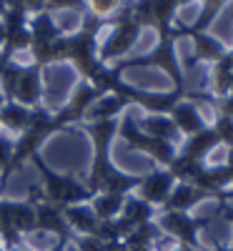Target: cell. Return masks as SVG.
<instances>
[{"label": "cell", "instance_id": "cell-1", "mask_svg": "<svg viewBox=\"0 0 233 251\" xmlns=\"http://www.w3.org/2000/svg\"><path fill=\"white\" fill-rule=\"evenodd\" d=\"M118 136H120L125 143H128L131 149L143 151L145 156H151L153 161L163 163L165 169H168V166H171V161L176 158V146H173V143H168V141H163V138H156V136L143 133L138 126H136L133 118H125L123 126H118Z\"/></svg>", "mask_w": 233, "mask_h": 251}, {"label": "cell", "instance_id": "cell-2", "mask_svg": "<svg viewBox=\"0 0 233 251\" xmlns=\"http://www.w3.org/2000/svg\"><path fill=\"white\" fill-rule=\"evenodd\" d=\"M208 221L210 219H193V216H188V211H163L158 216V228L165 231L168 236H173L178 244L201 249L198 231L203 226H208Z\"/></svg>", "mask_w": 233, "mask_h": 251}, {"label": "cell", "instance_id": "cell-3", "mask_svg": "<svg viewBox=\"0 0 233 251\" xmlns=\"http://www.w3.org/2000/svg\"><path fill=\"white\" fill-rule=\"evenodd\" d=\"M176 186V178L173 174L168 169H156L153 174H148L140 178L138 183V199H143L145 203H151L153 208L156 206H163L168 201V196H171Z\"/></svg>", "mask_w": 233, "mask_h": 251}, {"label": "cell", "instance_id": "cell-4", "mask_svg": "<svg viewBox=\"0 0 233 251\" xmlns=\"http://www.w3.org/2000/svg\"><path fill=\"white\" fill-rule=\"evenodd\" d=\"M35 228L38 231H48V234H58L60 239H70V226L63 216V208L50 203V201H43L40 206H35Z\"/></svg>", "mask_w": 233, "mask_h": 251}, {"label": "cell", "instance_id": "cell-5", "mask_svg": "<svg viewBox=\"0 0 233 251\" xmlns=\"http://www.w3.org/2000/svg\"><path fill=\"white\" fill-rule=\"evenodd\" d=\"M168 116H171V121L176 123L178 133H183V136H193V133L206 128L203 113L196 108V103H190V100H178Z\"/></svg>", "mask_w": 233, "mask_h": 251}, {"label": "cell", "instance_id": "cell-6", "mask_svg": "<svg viewBox=\"0 0 233 251\" xmlns=\"http://www.w3.org/2000/svg\"><path fill=\"white\" fill-rule=\"evenodd\" d=\"M218 146H221V141H218L216 131L206 126L203 131H198V133H193V136H188V138H186V143H183V149H181L178 156L196 158V161H206L210 153L218 149Z\"/></svg>", "mask_w": 233, "mask_h": 251}, {"label": "cell", "instance_id": "cell-7", "mask_svg": "<svg viewBox=\"0 0 233 251\" xmlns=\"http://www.w3.org/2000/svg\"><path fill=\"white\" fill-rule=\"evenodd\" d=\"M203 199H208V194L203 188H198L193 183H176L168 201L163 203V211H190V208L198 206Z\"/></svg>", "mask_w": 233, "mask_h": 251}, {"label": "cell", "instance_id": "cell-8", "mask_svg": "<svg viewBox=\"0 0 233 251\" xmlns=\"http://www.w3.org/2000/svg\"><path fill=\"white\" fill-rule=\"evenodd\" d=\"M63 216H66L68 226H70V231H78L83 236H93L95 234V228H98V216L91 206H63Z\"/></svg>", "mask_w": 233, "mask_h": 251}, {"label": "cell", "instance_id": "cell-9", "mask_svg": "<svg viewBox=\"0 0 233 251\" xmlns=\"http://www.w3.org/2000/svg\"><path fill=\"white\" fill-rule=\"evenodd\" d=\"M138 30H140V25H138V20H133V18H125L123 23H120V28L111 35V40H108V46H105V55H120V53H125L133 43H136V38H138Z\"/></svg>", "mask_w": 233, "mask_h": 251}, {"label": "cell", "instance_id": "cell-10", "mask_svg": "<svg viewBox=\"0 0 233 251\" xmlns=\"http://www.w3.org/2000/svg\"><path fill=\"white\" fill-rule=\"evenodd\" d=\"M138 128L148 136H156V138H163L168 143H176L178 141V128H176V123L171 121V116H148L143 118L140 123H136Z\"/></svg>", "mask_w": 233, "mask_h": 251}, {"label": "cell", "instance_id": "cell-11", "mask_svg": "<svg viewBox=\"0 0 233 251\" xmlns=\"http://www.w3.org/2000/svg\"><path fill=\"white\" fill-rule=\"evenodd\" d=\"M120 219H123L125 226H128L131 231H133L136 226H143V224H148V221H153V206L145 203V201L138 199V196L125 199L123 211H120Z\"/></svg>", "mask_w": 233, "mask_h": 251}, {"label": "cell", "instance_id": "cell-12", "mask_svg": "<svg viewBox=\"0 0 233 251\" xmlns=\"http://www.w3.org/2000/svg\"><path fill=\"white\" fill-rule=\"evenodd\" d=\"M123 203H125V196L123 194H95L91 208L95 211L98 221H111V219H118L120 216Z\"/></svg>", "mask_w": 233, "mask_h": 251}, {"label": "cell", "instance_id": "cell-13", "mask_svg": "<svg viewBox=\"0 0 233 251\" xmlns=\"http://www.w3.org/2000/svg\"><path fill=\"white\" fill-rule=\"evenodd\" d=\"M193 35V43H196V60H221L226 55V48L218 43L216 38L206 35L203 30H188Z\"/></svg>", "mask_w": 233, "mask_h": 251}, {"label": "cell", "instance_id": "cell-14", "mask_svg": "<svg viewBox=\"0 0 233 251\" xmlns=\"http://www.w3.org/2000/svg\"><path fill=\"white\" fill-rule=\"evenodd\" d=\"M33 121V113L25 106H18V103H8V106L0 111V123L10 131H20L23 133Z\"/></svg>", "mask_w": 233, "mask_h": 251}, {"label": "cell", "instance_id": "cell-15", "mask_svg": "<svg viewBox=\"0 0 233 251\" xmlns=\"http://www.w3.org/2000/svg\"><path fill=\"white\" fill-rule=\"evenodd\" d=\"M125 103H128V100L120 98V96H103V98H98L93 103L88 113H91L93 121H113Z\"/></svg>", "mask_w": 233, "mask_h": 251}, {"label": "cell", "instance_id": "cell-16", "mask_svg": "<svg viewBox=\"0 0 233 251\" xmlns=\"http://www.w3.org/2000/svg\"><path fill=\"white\" fill-rule=\"evenodd\" d=\"M10 219H13V226L18 234L35 231V206L10 201Z\"/></svg>", "mask_w": 233, "mask_h": 251}, {"label": "cell", "instance_id": "cell-17", "mask_svg": "<svg viewBox=\"0 0 233 251\" xmlns=\"http://www.w3.org/2000/svg\"><path fill=\"white\" fill-rule=\"evenodd\" d=\"M13 96L20 100V103H35L38 96H40V83H38V75L35 73H20L18 83H15V88H13Z\"/></svg>", "mask_w": 233, "mask_h": 251}, {"label": "cell", "instance_id": "cell-18", "mask_svg": "<svg viewBox=\"0 0 233 251\" xmlns=\"http://www.w3.org/2000/svg\"><path fill=\"white\" fill-rule=\"evenodd\" d=\"M231 80H233V63L228 58V53L216 60V68H213V91L218 96H228L231 93Z\"/></svg>", "mask_w": 233, "mask_h": 251}, {"label": "cell", "instance_id": "cell-19", "mask_svg": "<svg viewBox=\"0 0 233 251\" xmlns=\"http://www.w3.org/2000/svg\"><path fill=\"white\" fill-rule=\"evenodd\" d=\"M210 128L216 131L221 146H226V151H233V118L218 113V116H216V123L210 126Z\"/></svg>", "mask_w": 233, "mask_h": 251}, {"label": "cell", "instance_id": "cell-20", "mask_svg": "<svg viewBox=\"0 0 233 251\" xmlns=\"http://www.w3.org/2000/svg\"><path fill=\"white\" fill-rule=\"evenodd\" d=\"M91 5H93L95 15H111L113 10H118L120 0H91Z\"/></svg>", "mask_w": 233, "mask_h": 251}, {"label": "cell", "instance_id": "cell-21", "mask_svg": "<svg viewBox=\"0 0 233 251\" xmlns=\"http://www.w3.org/2000/svg\"><path fill=\"white\" fill-rule=\"evenodd\" d=\"M75 251H103V241L95 236H80L75 241Z\"/></svg>", "mask_w": 233, "mask_h": 251}, {"label": "cell", "instance_id": "cell-22", "mask_svg": "<svg viewBox=\"0 0 233 251\" xmlns=\"http://www.w3.org/2000/svg\"><path fill=\"white\" fill-rule=\"evenodd\" d=\"M10 153H13V143L8 138H0V171H5V166L10 161Z\"/></svg>", "mask_w": 233, "mask_h": 251}, {"label": "cell", "instance_id": "cell-23", "mask_svg": "<svg viewBox=\"0 0 233 251\" xmlns=\"http://www.w3.org/2000/svg\"><path fill=\"white\" fill-rule=\"evenodd\" d=\"M216 106H218V113H221V116H228V118H233V93H228V96H221Z\"/></svg>", "mask_w": 233, "mask_h": 251}, {"label": "cell", "instance_id": "cell-24", "mask_svg": "<svg viewBox=\"0 0 233 251\" xmlns=\"http://www.w3.org/2000/svg\"><path fill=\"white\" fill-rule=\"evenodd\" d=\"M218 214H221V216H223V219H226L231 226H233V208H231V206H226V203H218ZM231 246H233V244H231Z\"/></svg>", "mask_w": 233, "mask_h": 251}, {"label": "cell", "instance_id": "cell-25", "mask_svg": "<svg viewBox=\"0 0 233 251\" xmlns=\"http://www.w3.org/2000/svg\"><path fill=\"white\" fill-rule=\"evenodd\" d=\"M66 244H68L66 239H60V241H58V244H55V246H53L50 251H66Z\"/></svg>", "mask_w": 233, "mask_h": 251}, {"label": "cell", "instance_id": "cell-26", "mask_svg": "<svg viewBox=\"0 0 233 251\" xmlns=\"http://www.w3.org/2000/svg\"><path fill=\"white\" fill-rule=\"evenodd\" d=\"M173 251H201V249H193V246H186V244H178Z\"/></svg>", "mask_w": 233, "mask_h": 251}, {"label": "cell", "instance_id": "cell-27", "mask_svg": "<svg viewBox=\"0 0 233 251\" xmlns=\"http://www.w3.org/2000/svg\"><path fill=\"white\" fill-rule=\"evenodd\" d=\"M213 251H233V246H223V244H216Z\"/></svg>", "mask_w": 233, "mask_h": 251}, {"label": "cell", "instance_id": "cell-28", "mask_svg": "<svg viewBox=\"0 0 233 251\" xmlns=\"http://www.w3.org/2000/svg\"><path fill=\"white\" fill-rule=\"evenodd\" d=\"M53 3H58V5H68V3H75V0H53Z\"/></svg>", "mask_w": 233, "mask_h": 251}, {"label": "cell", "instance_id": "cell-29", "mask_svg": "<svg viewBox=\"0 0 233 251\" xmlns=\"http://www.w3.org/2000/svg\"><path fill=\"white\" fill-rule=\"evenodd\" d=\"M3 38H5V30H3V28H0V40H3Z\"/></svg>", "mask_w": 233, "mask_h": 251}, {"label": "cell", "instance_id": "cell-30", "mask_svg": "<svg viewBox=\"0 0 233 251\" xmlns=\"http://www.w3.org/2000/svg\"><path fill=\"white\" fill-rule=\"evenodd\" d=\"M231 93H233V80H231Z\"/></svg>", "mask_w": 233, "mask_h": 251}, {"label": "cell", "instance_id": "cell-31", "mask_svg": "<svg viewBox=\"0 0 233 251\" xmlns=\"http://www.w3.org/2000/svg\"><path fill=\"white\" fill-rule=\"evenodd\" d=\"M15 251H25V249H15Z\"/></svg>", "mask_w": 233, "mask_h": 251}, {"label": "cell", "instance_id": "cell-32", "mask_svg": "<svg viewBox=\"0 0 233 251\" xmlns=\"http://www.w3.org/2000/svg\"><path fill=\"white\" fill-rule=\"evenodd\" d=\"M0 251H3V249H0Z\"/></svg>", "mask_w": 233, "mask_h": 251}, {"label": "cell", "instance_id": "cell-33", "mask_svg": "<svg viewBox=\"0 0 233 251\" xmlns=\"http://www.w3.org/2000/svg\"><path fill=\"white\" fill-rule=\"evenodd\" d=\"M73 251H75V249H73Z\"/></svg>", "mask_w": 233, "mask_h": 251}]
</instances>
